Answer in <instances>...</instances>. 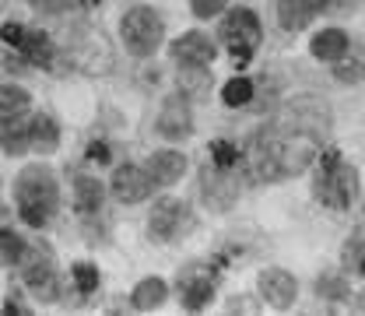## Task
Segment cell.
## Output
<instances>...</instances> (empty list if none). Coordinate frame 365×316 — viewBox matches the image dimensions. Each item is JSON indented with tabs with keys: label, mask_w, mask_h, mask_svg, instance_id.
<instances>
[{
	"label": "cell",
	"mask_w": 365,
	"mask_h": 316,
	"mask_svg": "<svg viewBox=\"0 0 365 316\" xmlns=\"http://www.w3.org/2000/svg\"><path fill=\"white\" fill-rule=\"evenodd\" d=\"M165 299H169V285L162 277H144V281H137L134 292H130V306H134L137 313H151Z\"/></svg>",
	"instance_id": "44dd1931"
},
{
	"label": "cell",
	"mask_w": 365,
	"mask_h": 316,
	"mask_svg": "<svg viewBox=\"0 0 365 316\" xmlns=\"http://www.w3.org/2000/svg\"><path fill=\"white\" fill-rule=\"evenodd\" d=\"M7 218H11V215H7V208L0 204V225H7Z\"/></svg>",
	"instance_id": "e575fe53"
},
{
	"label": "cell",
	"mask_w": 365,
	"mask_h": 316,
	"mask_svg": "<svg viewBox=\"0 0 365 316\" xmlns=\"http://www.w3.org/2000/svg\"><path fill=\"white\" fill-rule=\"evenodd\" d=\"M169 53L180 67H211L215 56H218V46L204 32H182L180 39L169 46Z\"/></svg>",
	"instance_id": "8fae6325"
},
{
	"label": "cell",
	"mask_w": 365,
	"mask_h": 316,
	"mask_svg": "<svg viewBox=\"0 0 365 316\" xmlns=\"http://www.w3.org/2000/svg\"><path fill=\"white\" fill-rule=\"evenodd\" d=\"M232 169H218L215 162L200 173V193H204V200H207V208H215V211H225L235 204V197H239V183L228 176Z\"/></svg>",
	"instance_id": "7c38bea8"
},
{
	"label": "cell",
	"mask_w": 365,
	"mask_h": 316,
	"mask_svg": "<svg viewBox=\"0 0 365 316\" xmlns=\"http://www.w3.org/2000/svg\"><path fill=\"white\" fill-rule=\"evenodd\" d=\"M102 200H106V190H102L98 180H91V176H78L74 180V211L81 218H95L102 211Z\"/></svg>",
	"instance_id": "ffe728a7"
},
{
	"label": "cell",
	"mask_w": 365,
	"mask_h": 316,
	"mask_svg": "<svg viewBox=\"0 0 365 316\" xmlns=\"http://www.w3.org/2000/svg\"><path fill=\"white\" fill-rule=\"evenodd\" d=\"M113 197L120 200V204H140V200H148L151 197V190H155V176L148 173V169H140V165H120L116 173H113Z\"/></svg>",
	"instance_id": "30bf717a"
},
{
	"label": "cell",
	"mask_w": 365,
	"mask_h": 316,
	"mask_svg": "<svg viewBox=\"0 0 365 316\" xmlns=\"http://www.w3.org/2000/svg\"><path fill=\"white\" fill-rule=\"evenodd\" d=\"M0 39L7 49H18L32 67H53L56 63V43L46 36L43 29H25L18 21H4L0 25Z\"/></svg>",
	"instance_id": "52a82bcc"
},
{
	"label": "cell",
	"mask_w": 365,
	"mask_h": 316,
	"mask_svg": "<svg viewBox=\"0 0 365 316\" xmlns=\"http://www.w3.org/2000/svg\"><path fill=\"white\" fill-rule=\"evenodd\" d=\"M29 137H32V151L53 155L60 148V123L49 113H36V116H29Z\"/></svg>",
	"instance_id": "ac0fdd59"
},
{
	"label": "cell",
	"mask_w": 365,
	"mask_h": 316,
	"mask_svg": "<svg viewBox=\"0 0 365 316\" xmlns=\"http://www.w3.org/2000/svg\"><path fill=\"white\" fill-rule=\"evenodd\" d=\"M190 7H193L197 18H218L228 7V0H190Z\"/></svg>",
	"instance_id": "f546056e"
},
{
	"label": "cell",
	"mask_w": 365,
	"mask_h": 316,
	"mask_svg": "<svg viewBox=\"0 0 365 316\" xmlns=\"http://www.w3.org/2000/svg\"><path fill=\"white\" fill-rule=\"evenodd\" d=\"M0 151L11 158H21L25 151H32V137H29V120L14 116V120H0Z\"/></svg>",
	"instance_id": "e0dca14e"
},
{
	"label": "cell",
	"mask_w": 365,
	"mask_h": 316,
	"mask_svg": "<svg viewBox=\"0 0 365 316\" xmlns=\"http://www.w3.org/2000/svg\"><path fill=\"white\" fill-rule=\"evenodd\" d=\"M319 14V7L313 0H277V21L284 32H302L313 25V18Z\"/></svg>",
	"instance_id": "9a60e30c"
},
{
	"label": "cell",
	"mask_w": 365,
	"mask_h": 316,
	"mask_svg": "<svg viewBox=\"0 0 365 316\" xmlns=\"http://www.w3.org/2000/svg\"><path fill=\"white\" fill-rule=\"evenodd\" d=\"M14 211L29 228H46L60 211V183L53 169L36 162L14 176Z\"/></svg>",
	"instance_id": "7a4b0ae2"
},
{
	"label": "cell",
	"mask_w": 365,
	"mask_h": 316,
	"mask_svg": "<svg viewBox=\"0 0 365 316\" xmlns=\"http://www.w3.org/2000/svg\"><path fill=\"white\" fill-rule=\"evenodd\" d=\"M148 173L155 176L158 186H173V183H180L182 173H186V158H182L180 151H155V155L148 158Z\"/></svg>",
	"instance_id": "d6986e66"
},
{
	"label": "cell",
	"mask_w": 365,
	"mask_h": 316,
	"mask_svg": "<svg viewBox=\"0 0 365 316\" xmlns=\"http://www.w3.org/2000/svg\"><path fill=\"white\" fill-rule=\"evenodd\" d=\"M180 292H182V310H190V313H200L207 302H211V295H215V277H207V274H180Z\"/></svg>",
	"instance_id": "2e32d148"
},
{
	"label": "cell",
	"mask_w": 365,
	"mask_h": 316,
	"mask_svg": "<svg viewBox=\"0 0 365 316\" xmlns=\"http://www.w3.org/2000/svg\"><path fill=\"white\" fill-rule=\"evenodd\" d=\"M155 127H158V134L165 137V141H186V137L193 134V116H190L186 95L182 98H165Z\"/></svg>",
	"instance_id": "4fadbf2b"
},
{
	"label": "cell",
	"mask_w": 365,
	"mask_h": 316,
	"mask_svg": "<svg viewBox=\"0 0 365 316\" xmlns=\"http://www.w3.org/2000/svg\"><path fill=\"white\" fill-rule=\"evenodd\" d=\"M36 11H43V14H60V11H67L71 7V0H29Z\"/></svg>",
	"instance_id": "1f68e13d"
},
{
	"label": "cell",
	"mask_w": 365,
	"mask_h": 316,
	"mask_svg": "<svg viewBox=\"0 0 365 316\" xmlns=\"http://www.w3.org/2000/svg\"><path fill=\"white\" fill-rule=\"evenodd\" d=\"M257 288H260L264 302L274 306V310H292L295 299H299V281H295V274H288L284 267H267V271H260Z\"/></svg>",
	"instance_id": "9c48e42d"
},
{
	"label": "cell",
	"mask_w": 365,
	"mask_h": 316,
	"mask_svg": "<svg viewBox=\"0 0 365 316\" xmlns=\"http://www.w3.org/2000/svg\"><path fill=\"white\" fill-rule=\"evenodd\" d=\"M120 39H123L130 56H151L165 39V21H162V14L155 7L137 4L120 21Z\"/></svg>",
	"instance_id": "277c9868"
},
{
	"label": "cell",
	"mask_w": 365,
	"mask_h": 316,
	"mask_svg": "<svg viewBox=\"0 0 365 316\" xmlns=\"http://www.w3.org/2000/svg\"><path fill=\"white\" fill-rule=\"evenodd\" d=\"M18 295H11V302H4V316H11V313H18V316H29L32 310L29 306H21V302H14Z\"/></svg>",
	"instance_id": "d6a6232c"
},
{
	"label": "cell",
	"mask_w": 365,
	"mask_h": 316,
	"mask_svg": "<svg viewBox=\"0 0 365 316\" xmlns=\"http://www.w3.org/2000/svg\"><path fill=\"white\" fill-rule=\"evenodd\" d=\"M193 228V215H190V208L176 200V197H162L155 208H151V218H148V232H151V239L155 243H173V239H180L182 232H190Z\"/></svg>",
	"instance_id": "ba28073f"
},
{
	"label": "cell",
	"mask_w": 365,
	"mask_h": 316,
	"mask_svg": "<svg viewBox=\"0 0 365 316\" xmlns=\"http://www.w3.org/2000/svg\"><path fill=\"white\" fill-rule=\"evenodd\" d=\"M313 193L323 208L330 211H348L359 197V169L337 151V148H319L317 151V180Z\"/></svg>",
	"instance_id": "3957f363"
},
{
	"label": "cell",
	"mask_w": 365,
	"mask_h": 316,
	"mask_svg": "<svg viewBox=\"0 0 365 316\" xmlns=\"http://www.w3.org/2000/svg\"><path fill=\"white\" fill-rule=\"evenodd\" d=\"M71 281H74V288H78L81 295H91V292L98 288V267H91V264H74V267H71Z\"/></svg>",
	"instance_id": "f1b7e54d"
},
{
	"label": "cell",
	"mask_w": 365,
	"mask_h": 316,
	"mask_svg": "<svg viewBox=\"0 0 365 316\" xmlns=\"http://www.w3.org/2000/svg\"><path fill=\"white\" fill-rule=\"evenodd\" d=\"M317 295L319 299H330V302L348 299V281H344V274H323V277H317Z\"/></svg>",
	"instance_id": "4316f807"
},
{
	"label": "cell",
	"mask_w": 365,
	"mask_h": 316,
	"mask_svg": "<svg viewBox=\"0 0 365 316\" xmlns=\"http://www.w3.org/2000/svg\"><path fill=\"white\" fill-rule=\"evenodd\" d=\"M29 109H32V95H29V88H21V85H14V81L0 85V120L29 116Z\"/></svg>",
	"instance_id": "7402d4cb"
},
{
	"label": "cell",
	"mask_w": 365,
	"mask_h": 316,
	"mask_svg": "<svg viewBox=\"0 0 365 316\" xmlns=\"http://www.w3.org/2000/svg\"><path fill=\"white\" fill-rule=\"evenodd\" d=\"M319 148L323 141L317 134H306L274 120L271 127H260L246 141V148L239 151V165L253 183H281L302 176L317 162Z\"/></svg>",
	"instance_id": "6da1fadb"
},
{
	"label": "cell",
	"mask_w": 365,
	"mask_h": 316,
	"mask_svg": "<svg viewBox=\"0 0 365 316\" xmlns=\"http://www.w3.org/2000/svg\"><path fill=\"white\" fill-rule=\"evenodd\" d=\"M222 102H225L228 109H239V106H250L253 102V81L246 78V74H239V78H232L225 88H222Z\"/></svg>",
	"instance_id": "cb8c5ba5"
},
{
	"label": "cell",
	"mask_w": 365,
	"mask_h": 316,
	"mask_svg": "<svg viewBox=\"0 0 365 316\" xmlns=\"http://www.w3.org/2000/svg\"><path fill=\"white\" fill-rule=\"evenodd\" d=\"M319 11H330V7H337V4H344V0H313Z\"/></svg>",
	"instance_id": "836d02e7"
},
{
	"label": "cell",
	"mask_w": 365,
	"mask_h": 316,
	"mask_svg": "<svg viewBox=\"0 0 365 316\" xmlns=\"http://www.w3.org/2000/svg\"><path fill=\"white\" fill-rule=\"evenodd\" d=\"M344 267L355 271L359 277H365V232H355L344 243Z\"/></svg>",
	"instance_id": "d4e9b609"
},
{
	"label": "cell",
	"mask_w": 365,
	"mask_h": 316,
	"mask_svg": "<svg viewBox=\"0 0 365 316\" xmlns=\"http://www.w3.org/2000/svg\"><path fill=\"white\" fill-rule=\"evenodd\" d=\"M21 281L29 285V292L43 302L60 299V271H56V253L46 243H29L25 257H21Z\"/></svg>",
	"instance_id": "5b68a950"
},
{
	"label": "cell",
	"mask_w": 365,
	"mask_h": 316,
	"mask_svg": "<svg viewBox=\"0 0 365 316\" xmlns=\"http://www.w3.org/2000/svg\"><path fill=\"white\" fill-rule=\"evenodd\" d=\"M211 162H215L218 169H235V165H239V144H232L228 137L211 141Z\"/></svg>",
	"instance_id": "484cf974"
},
{
	"label": "cell",
	"mask_w": 365,
	"mask_h": 316,
	"mask_svg": "<svg viewBox=\"0 0 365 316\" xmlns=\"http://www.w3.org/2000/svg\"><path fill=\"white\" fill-rule=\"evenodd\" d=\"M222 43L228 46V53L235 56V63H246L257 46L264 43V25L257 18V11L250 7H232L228 18L222 21Z\"/></svg>",
	"instance_id": "8992f818"
},
{
	"label": "cell",
	"mask_w": 365,
	"mask_h": 316,
	"mask_svg": "<svg viewBox=\"0 0 365 316\" xmlns=\"http://www.w3.org/2000/svg\"><path fill=\"white\" fill-rule=\"evenodd\" d=\"M362 222H365V204H362Z\"/></svg>",
	"instance_id": "d590c367"
},
{
	"label": "cell",
	"mask_w": 365,
	"mask_h": 316,
	"mask_svg": "<svg viewBox=\"0 0 365 316\" xmlns=\"http://www.w3.org/2000/svg\"><path fill=\"white\" fill-rule=\"evenodd\" d=\"M88 162H98V165H109L113 162V148L106 141H95L88 148Z\"/></svg>",
	"instance_id": "4dcf8cb0"
},
{
	"label": "cell",
	"mask_w": 365,
	"mask_h": 316,
	"mask_svg": "<svg viewBox=\"0 0 365 316\" xmlns=\"http://www.w3.org/2000/svg\"><path fill=\"white\" fill-rule=\"evenodd\" d=\"M309 49H313V56L323 60V63H337V60H344V56H348L351 39H348V32H344V29H323V32L313 36Z\"/></svg>",
	"instance_id": "5bb4252c"
},
{
	"label": "cell",
	"mask_w": 365,
	"mask_h": 316,
	"mask_svg": "<svg viewBox=\"0 0 365 316\" xmlns=\"http://www.w3.org/2000/svg\"><path fill=\"white\" fill-rule=\"evenodd\" d=\"M29 250V239L11 225H0V267H18Z\"/></svg>",
	"instance_id": "603a6c76"
},
{
	"label": "cell",
	"mask_w": 365,
	"mask_h": 316,
	"mask_svg": "<svg viewBox=\"0 0 365 316\" xmlns=\"http://www.w3.org/2000/svg\"><path fill=\"white\" fill-rule=\"evenodd\" d=\"M334 78H337L341 85H362L365 63L362 60H337V63H334Z\"/></svg>",
	"instance_id": "83f0119b"
}]
</instances>
